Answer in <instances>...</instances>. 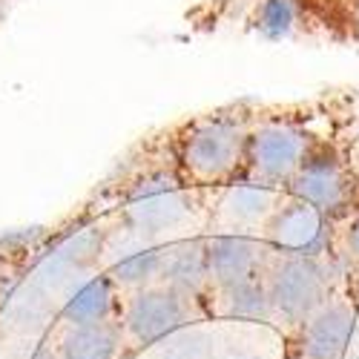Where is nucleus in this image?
<instances>
[{"label":"nucleus","instance_id":"nucleus-2","mask_svg":"<svg viewBox=\"0 0 359 359\" xmlns=\"http://www.w3.org/2000/svg\"><path fill=\"white\" fill-rule=\"evenodd\" d=\"M322 115L325 112H313L311 107L256 112L245 175L285 190L308 158L331 144L327 133L319 127Z\"/></svg>","mask_w":359,"mask_h":359},{"label":"nucleus","instance_id":"nucleus-18","mask_svg":"<svg viewBox=\"0 0 359 359\" xmlns=\"http://www.w3.org/2000/svg\"><path fill=\"white\" fill-rule=\"evenodd\" d=\"M348 15H351V26L359 32V0H351L348 4Z\"/></svg>","mask_w":359,"mask_h":359},{"label":"nucleus","instance_id":"nucleus-10","mask_svg":"<svg viewBox=\"0 0 359 359\" xmlns=\"http://www.w3.org/2000/svg\"><path fill=\"white\" fill-rule=\"evenodd\" d=\"M356 313L345 302H325L305 319L302 353L308 359H339L353 337Z\"/></svg>","mask_w":359,"mask_h":359},{"label":"nucleus","instance_id":"nucleus-5","mask_svg":"<svg viewBox=\"0 0 359 359\" xmlns=\"http://www.w3.org/2000/svg\"><path fill=\"white\" fill-rule=\"evenodd\" d=\"M264 282L273 313L287 322H305L325 305L327 273L313 256H279L267 267Z\"/></svg>","mask_w":359,"mask_h":359},{"label":"nucleus","instance_id":"nucleus-12","mask_svg":"<svg viewBox=\"0 0 359 359\" xmlns=\"http://www.w3.org/2000/svg\"><path fill=\"white\" fill-rule=\"evenodd\" d=\"M115 308V282L112 276H95L83 282L64 305V319L78 327V325H95V322H109Z\"/></svg>","mask_w":359,"mask_h":359},{"label":"nucleus","instance_id":"nucleus-3","mask_svg":"<svg viewBox=\"0 0 359 359\" xmlns=\"http://www.w3.org/2000/svg\"><path fill=\"white\" fill-rule=\"evenodd\" d=\"M193 213V187L172 170H147L130 182L124 216L130 227L147 236H158L187 222Z\"/></svg>","mask_w":359,"mask_h":359},{"label":"nucleus","instance_id":"nucleus-19","mask_svg":"<svg viewBox=\"0 0 359 359\" xmlns=\"http://www.w3.org/2000/svg\"><path fill=\"white\" fill-rule=\"evenodd\" d=\"M32 359H55V356H52V353H49V351H38V353H35V356H32Z\"/></svg>","mask_w":359,"mask_h":359},{"label":"nucleus","instance_id":"nucleus-13","mask_svg":"<svg viewBox=\"0 0 359 359\" xmlns=\"http://www.w3.org/2000/svg\"><path fill=\"white\" fill-rule=\"evenodd\" d=\"M118 327L109 322L78 325L61 342V359H115Z\"/></svg>","mask_w":359,"mask_h":359},{"label":"nucleus","instance_id":"nucleus-16","mask_svg":"<svg viewBox=\"0 0 359 359\" xmlns=\"http://www.w3.org/2000/svg\"><path fill=\"white\" fill-rule=\"evenodd\" d=\"M161 262H164V248L135 250L118 262L109 276H112V282H121L127 287H144L161 276Z\"/></svg>","mask_w":359,"mask_h":359},{"label":"nucleus","instance_id":"nucleus-6","mask_svg":"<svg viewBox=\"0 0 359 359\" xmlns=\"http://www.w3.org/2000/svg\"><path fill=\"white\" fill-rule=\"evenodd\" d=\"M331 216L316 210L313 204L285 193V201L276 207L271 222L264 224V242L276 256H313L319 259L327 245Z\"/></svg>","mask_w":359,"mask_h":359},{"label":"nucleus","instance_id":"nucleus-4","mask_svg":"<svg viewBox=\"0 0 359 359\" xmlns=\"http://www.w3.org/2000/svg\"><path fill=\"white\" fill-rule=\"evenodd\" d=\"M359 190V170L339 153L334 144L322 147L319 153L308 158V164L293 175L285 187L287 196L313 204L325 216H342L351 210Z\"/></svg>","mask_w":359,"mask_h":359},{"label":"nucleus","instance_id":"nucleus-9","mask_svg":"<svg viewBox=\"0 0 359 359\" xmlns=\"http://www.w3.org/2000/svg\"><path fill=\"white\" fill-rule=\"evenodd\" d=\"M285 201V190L256 182V178H236L233 184L219 190L216 198V219L224 230H264V224L271 222L276 213V207Z\"/></svg>","mask_w":359,"mask_h":359},{"label":"nucleus","instance_id":"nucleus-11","mask_svg":"<svg viewBox=\"0 0 359 359\" xmlns=\"http://www.w3.org/2000/svg\"><path fill=\"white\" fill-rule=\"evenodd\" d=\"M164 285L196 296L207 282H210V264H207V238H184L164 248L161 276Z\"/></svg>","mask_w":359,"mask_h":359},{"label":"nucleus","instance_id":"nucleus-15","mask_svg":"<svg viewBox=\"0 0 359 359\" xmlns=\"http://www.w3.org/2000/svg\"><path fill=\"white\" fill-rule=\"evenodd\" d=\"M302 20L299 0H256L253 26L264 41H287Z\"/></svg>","mask_w":359,"mask_h":359},{"label":"nucleus","instance_id":"nucleus-8","mask_svg":"<svg viewBox=\"0 0 359 359\" xmlns=\"http://www.w3.org/2000/svg\"><path fill=\"white\" fill-rule=\"evenodd\" d=\"M267 242L253 233L242 230H224L207 238V264H210V282L224 290L238 282H248L262 276L264 259H267Z\"/></svg>","mask_w":359,"mask_h":359},{"label":"nucleus","instance_id":"nucleus-7","mask_svg":"<svg viewBox=\"0 0 359 359\" xmlns=\"http://www.w3.org/2000/svg\"><path fill=\"white\" fill-rule=\"evenodd\" d=\"M124 322L138 342L153 345L190 322V296L164 282L156 287H141L133 296Z\"/></svg>","mask_w":359,"mask_h":359},{"label":"nucleus","instance_id":"nucleus-1","mask_svg":"<svg viewBox=\"0 0 359 359\" xmlns=\"http://www.w3.org/2000/svg\"><path fill=\"white\" fill-rule=\"evenodd\" d=\"M253 115L227 107L196 115L175 133V170L193 190L227 187L245 175Z\"/></svg>","mask_w":359,"mask_h":359},{"label":"nucleus","instance_id":"nucleus-14","mask_svg":"<svg viewBox=\"0 0 359 359\" xmlns=\"http://www.w3.org/2000/svg\"><path fill=\"white\" fill-rule=\"evenodd\" d=\"M222 296H224V311L233 319L256 322V319H267L273 313L264 276H256V279H248V282H238L233 287H224Z\"/></svg>","mask_w":359,"mask_h":359},{"label":"nucleus","instance_id":"nucleus-17","mask_svg":"<svg viewBox=\"0 0 359 359\" xmlns=\"http://www.w3.org/2000/svg\"><path fill=\"white\" fill-rule=\"evenodd\" d=\"M345 245H348V253L359 262V213L348 222V230H345Z\"/></svg>","mask_w":359,"mask_h":359}]
</instances>
